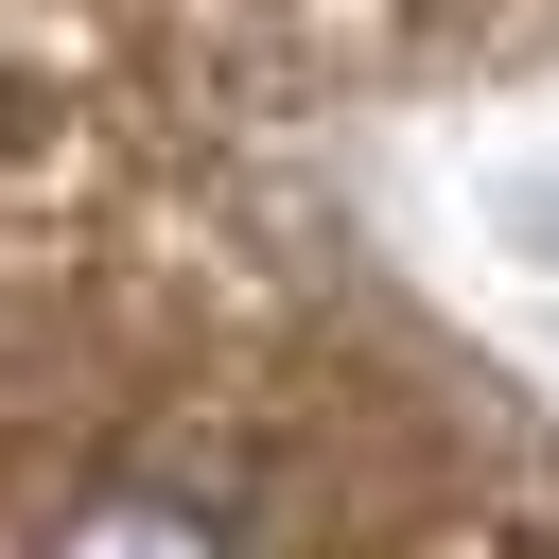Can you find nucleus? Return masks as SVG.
Listing matches in <instances>:
<instances>
[{
  "label": "nucleus",
  "instance_id": "nucleus-1",
  "mask_svg": "<svg viewBox=\"0 0 559 559\" xmlns=\"http://www.w3.org/2000/svg\"><path fill=\"white\" fill-rule=\"evenodd\" d=\"M17 559H245V524H227L210 489H175V472H105V489H70Z\"/></svg>",
  "mask_w": 559,
  "mask_h": 559
}]
</instances>
